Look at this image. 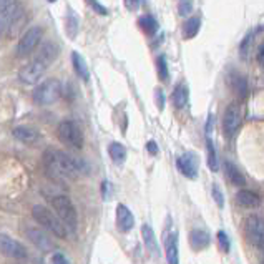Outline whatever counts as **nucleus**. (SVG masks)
<instances>
[{"label":"nucleus","instance_id":"1","mask_svg":"<svg viewBox=\"0 0 264 264\" xmlns=\"http://www.w3.org/2000/svg\"><path fill=\"white\" fill-rule=\"evenodd\" d=\"M42 165L45 173L57 181H68V179L79 178L83 173H87L88 166L83 160L71 157L70 153H65L62 149L49 148L42 155Z\"/></svg>","mask_w":264,"mask_h":264},{"label":"nucleus","instance_id":"2","mask_svg":"<svg viewBox=\"0 0 264 264\" xmlns=\"http://www.w3.org/2000/svg\"><path fill=\"white\" fill-rule=\"evenodd\" d=\"M32 216L33 219L37 221L40 226H44L45 230H49L52 235H55L57 238H67L68 235V228L65 226V223L58 218L57 213H52L49 208L35 205L32 208Z\"/></svg>","mask_w":264,"mask_h":264},{"label":"nucleus","instance_id":"3","mask_svg":"<svg viewBox=\"0 0 264 264\" xmlns=\"http://www.w3.org/2000/svg\"><path fill=\"white\" fill-rule=\"evenodd\" d=\"M50 203L53 211L58 214V218L68 228V231L73 233L79 226V214H77V209L70 198L65 195H55L50 198Z\"/></svg>","mask_w":264,"mask_h":264},{"label":"nucleus","instance_id":"4","mask_svg":"<svg viewBox=\"0 0 264 264\" xmlns=\"http://www.w3.org/2000/svg\"><path fill=\"white\" fill-rule=\"evenodd\" d=\"M60 97H62V83L55 79L39 83L32 93V98L37 105H52Z\"/></svg>","mask_w":264,"mask_h":264},{"label":"nucleus","instance_id":"5","mask_svg":"<svg viewBox=\"0 0 264 264\" xmlns=\"http://www.w3.org/2000/svg\"><path fill=\"white\" fill-rule=\"evenodd\" d=\"M57 133L60 141L63 145H67L73 149H82L83 148V133L82 128L79 127V123L73 122V120H65L58 125Z\"/></svg>","mask_w":264,"mask_h":264},{"label":"nucleus","instance_id":"6","mask_svg":"<svg viewBox=\"0 0 264 264\" xmlns=\"http://www.w3.org/2000/svg\"><path fill=\"white\" fill-rule=\"evenodd\" d=\"M23 17V7L20 2H10L7 7L0 10V35L10 33L19 25Z\"/></svg>","mask_w":264,"mask_h":264},{"label":"nucleus","instance_id":"7","mask_svg":"<svg viewBox=\"0 0 264 264\" xmlns=\"http://www.w3.org/2000/svg\"><path fill=\"white\" fill-rule=\"evenodd\" d=\"M42 33H44L42 27L28 28L27 32L22 35V39L19 40V45H17V50H15L17 57H27L37 49L42 40Z\"/></svg>","mask_w":264,"mask_h":264},{"label":"nucleus","instance_id":"8","mask_svg":"<svg viewBox=\"0 0 264 264\" xmlns=\"http://www.w3.org/2000/svg\"><path fill=\"white\" fill-rule=\"evenodd\" d=\"M0 253L7 257H12L15 261H23L27 259V248L20 241H17L9 235L0 233Z\"/></svg>","mask_w":264,"mask_h":264},{"label":"nucleus","instance_id":"9","mask_svg":"<svg viewBox=\"0 0 264 264\" xmlns=\"http://www.w3.org/2000/svg\"><path fill=\"white\" fill-rule=\"evenodd\" d=\"M244 233L248 241L256 248H264V219L259 216H249L244 223Z\"/></svg>","mask_w":264,"mask_h":264},{"label":"nucleus","instance_id":"10","mask_svg":"<svg viewBox=\"0 0 264 264\" xmlns=\"http://www.w3.org/2000/svg\"><path fill=\"white\" fill-rule=\"evenodd\" d=\"M241 122H243V111H241V106L238 103H231L230 106L226 108L224 111V117H223V128H224V133L228 136H235L236 131L241 127Z\"/></svg>","mask_w":264,"mask_h":264},{"label":"nucleus","instance_id":"11","mask_svg":"<svg viewBox=\"0 0 264 264\" xmlns=\"http://www.w3.org/2000/svg\"><path fill=\"white\" fill-rule=\"evenodd\" d=\"M47 65L39 62V60H33L32 63L25 65L20 71H19V77L23 83H27V85H35V83H39V80L44 77V73L47 71Z\"/></svg>","mask_w":264,"mask_h":264},{"label":"nucleus","instance_id":"12","mask_svg":"<svg viewBox=\"0 0 264 264\" xmlns=\"http://www.w3.org/2000/svg\"><path fill=\"white\" fill-rule=\"evenodd\" d=\"M178 170L181 171V175L186 178L195 179L198 176V158L195 153H184L178 158L176 161Z\"/></svg>","mask_w":264,"mask_h":264},{"label":"nucleus","instance_id":"13","mask_svg":"<svg viewBox=\"0 0 264 264\" xmlns=\"http://www.w3.org/2000/svg\"><path fill=\"white\" fill-rule=\"evenodd\" d=\"M23 233H25V236L32 241L40 251H50L52 249V239L45 235L44 231L39 230V228H32V226H27L25 230H23Z\"/></svg>","mask_w":264,"mask_h":264},{"label":"nucleus","instance_id":"14","mask_svg":"<svg viewBox=\"0 0 264 264\" xmlns=\"http://www.w3.org/2000/svg\"><path fill=\"white\" fill-rule=\"evenodd\" d=\"M12 135L19 141L27 143V145H33V143H37L40 140L39 131L32 127H28V125H19V127H15L14 131H12Z\"/></svg>","mask_w":264,"mask_h":264},{"label":"nucleus","instance_id":"15","mask_svg":"<svg viewBox=\"0 0 264 264\" xmlns=\"http://www.w3.org/2000/svg\"><path fill=\"white\" fill-rule=\"evenodd\" d=\"M117 226H118V230L122 233L131 231V228L135 226L133 214H131V211L125 205H118L117 206Z\"/></svg>","mask_w":264,"mask_h":264},{"label":"nucleus","instance_id":"16","mask_svg":"<svg viewBox=\"0 0 264 264\" xmlns=\"http://www.w3.org/2000/svg\"><path fill=\"white\" fill-rule=\"evenodd\" d=\"M57 57H58V47L55 44H52V42H45V44L40 45L35 60H39V62L45 63L47 67H50V65L55 62Z\"/></svg>","mask_w":264,"mask_h":264},{"label":"nucleus","instance_id":"17","mask_svg":"<svg viewBox=\"0 0 264 264\" xmlns=\"http://www.w3.org/2000/svg\"><path fill=\"white\" fill-rule=\"evenodd\" d=\"M165 249H166V261H168V264H179L178 235H176V233H171V235L165 239Z\"/></svg>","mask_w":264,"mask_h":264},{"label":"nucleus","instance_id":"18","mask_svg":"<svg viewBox=\"0 0 264 264\" xmlns=\"http://www.w3.org/2000/svg\"><path fill=\"white\" fill-rule=\"evenodd\" d=\"M190 243H191V248L195 251H201V249L208 248L209 243H211V238H209L206 231L195 230V231H191V235H190Z\"/></svg>","mask_w":264,"mask_h":264},{"label":"nucleus","instance_id":"19","mask_svg":"<svg viewBox=\"0 0 264 264\" xmlns=\"http://www.w3.org/2000/svg\"><path fill=\"white\" fill-rule=\"evenodd\" d=\"M141 236H143V239H145V246H146L148 253H152L153 256H158L160 246H158L157 238H155L153 228L149 226V224H143V228H141Z\"/></svg>","mask_w":264,"mask_h":264},{"label":"nucleus","instance_id":"20","mask_svg":"<svg viewBox=\"0 0 264 264\" xmlns=\"http://www.w3.org/2000/svg\"><path fill=\"white\" fill-rule=\"evenodd\" d=\"M236 200L241 206L244 208H257L259 206V196H257L256 193H253V191H248V190H241L239 193L236 195Z\"/></svg>","mask_w":264,"mask_h":264},{"label":"nucleus","instance_id":"21","mask_svg":"<svg viewBox=\"0 0 264 264\" xmlns=\"http://www.w3.org/2000/svg\"><path fill=\"white\" fill-rule=\"evenodd\" d=\"M108 153H110V158L113 160V163L122 165L125 160H127V148H125L122 143L113 141L108 146Z\"/></svg>","mask_w":264,"mask_h":264},{"label":"nucleus","instance_id":"22","mask_svg":"<svg viewBox=\"0 0 264 264\" xmlns=\"http://www.w3.org/2000/svg\"><path fill=\"white\" fill-rule=\"evenodd\" d=\"M71 62H73V68L77 71V75H79L82 80L87 82L88 77H90V71H88L87 62L83 60V57L80 55V53L73 52V53H71Z\"/></svg>","mask_w":264,"mask_h":264},{"label":"nucleus","instance_id":"23","mask_svg":"<svg viewBox=\"0 0 264 264\" xmlns=\"http://www.w3.org/2000/svg\"><path fill=\"white\" fill-rule=\"evenodd\" d=\"M224 168H226V176H228V179H230L233 184H235V186H244L246 184V179L243 176V173L238 170L236 165H233V163H230V161H226Z\"/></svg>","mask_w":264,"mask_h":264},{"label":"nucleus","instance_id":"24","mask_svg":"<svg viewBox=\"0 0 264 264\" xmlns=\"http://www.w3.org/2000/svg\"><path fill=\"white\" fill-rule=\"evenodd\" d=\"M171 100H173V106L175 108H183L186 103H188V88H186V85H183V83L178 85L171 95Z\"/></svg>","mask_w":264,"mask_h":264},{"label":"nucleus","instance_id":"25","mask_svg":"<svg viewBox=\"0 0 264 264\" xmlns=\"http://www.w3.org/2000/svg\"><path fill=\"white\" fill-rule=\"evenodd\" d=\"M200 27H201V20L198 17H191V19L186 20L184 23V28H183V33H184V39H193L200 32Z\"/></svg>","mask_w":264,"mask_h":264},{"label":"nucleus","instance_id":"26","mask_svg":"<svg viewBox=\"0 0 264 264\" xmlns=\"http://www.w3.org/2000/svg\"><path fill=\"white\" fill-rule=\"evenodd\" d=\"M65 27H67V33L70 39H75L77 33H79V17L73 10H68L67 14V23H65Z\"/></svg>","mask_w":264,"mask_h":264},{"label":"nucleus","instance_id":"27","mask_svg":"<svg viewBox=\"0 0 264 264\" xmlns=\"http://www.w3.org/2000/svg\"><path fill=\"white\" fill-rule=\"evenodd\" d=\"M231 87L233 90H235V93L238 95V97H246V92H248V83H246V80L243 79V77L239 75H233L231 77Z\"/></svg>","mask_w":264,"mask_h":264},{"label":"nucleus","instance_id":"28","mask_svg":"<svg viewBox=\"0 0 264 264\" xmlns=\"http://www.w3.org/2000/svg\"><path fill=\"white\" fill-rule=\"evenodd\" d=\"M140 27L145 30V33L155 35V33H157V30H158V22L152 15H143L140 19Z\"/></svg>","mask_w":264,"mask_h":264},{"label":"nucleus","instance_id":"29","mask_svg":"<svg viewBox=\"0 0 264 264\" xmlns=\"http://www.w3.org/2000/svg\"><path fill=\"white\" fill-rule=\"evenodd\" d=\"M206 149H208V166L211 171H218V157H216V149L211 141V138L208 136L206 140Z\"/></svg>","mask_w":264,"mask_h":264},{"label":"nucleus","instance_id":"30","mask_svg":"<svg viewBox=\"0 0 264 264\" xmlns=\"http://www.w3.org/2000/svg\"><path fill=\"white\" fill-rule=\"evenodd\" d=\"M251 45H253V33L249 32L244 37V40L241 42V45H239V55H241L243 60H248L249 52H251Z\"/></svg>","mask_w":264,"mask_h":264},{"label":"nucleus","instance_id":"31","mask_svg":"<svg viewBox=\"0 0 264 264\" xmlns=\"http://www.w3.org/2000/svg\"><path fill=\"white\" fill-rule=\"evenodd\" d=\"M157 68H158L160 80L168 82V79H170V71H168V63H166V58L163 55L157 58Z\"/></svg>","mask_w":264,"mask_h":264},{"label":"nucleus","instance_id":"32","mask_svg":"<svg viewBox=\"0 0 264 264\" xmlns=\"http://www.w3.org/2000/svg\"><path fill=\"white\" fill-rule=\"evenodd\" d=\"M218 244H219V249L223 251V253H228V251H230V238H228L224 231L218 233Z\"/></svg>","mask_w":264,"mask_h":264},{"label":"nucleus","instance_id":"33","mask_svg":"<svg viewBox=\"0 0 264 264\" xmlns=\"http://www.w3.org/2000/svg\"><path fill=\"white\" fill-rule=\"evenodd\" d=\"M213 198H214V201L218 203L219 208L224 206V198H223V193H221V190H219L218 184H213Z\"/></svg>","mask_w":264,"mask_h":264},{"label":"nucleus","instance_id":"34","mask_svg":"<svg viewBox=\"0 0 264 264\" xmlns=\"http://www.w3.org/2000/svg\"><path fill=\"white\" fill-rule=\"evenodd\" d=\"M179 14L181 15H188L191 10H193V4L191 0H179Z\"/></svg>","mask_w":264,"mask_h":264},{"label":"nucleus","instance_id":"35","mask_svg":"<svg viewBox=\"0 0 264 264\" xmlns=\"http://www.w3.org/2000/svg\"><path fill=\"white\" fill-rule=\"evenodd\" d=\"M52 264H71V262L67 259V256H65V254H62V253H53Z\"/></svg>","mask_w":264,"mask_h":264},{"label":"nucleus","instance_id":"36","mask_svg":"<svg viewBox=\"0 0 264 264\" xmlns=\"http://www.w3.org/2000/svg\"><path fill=\"white\" fill-rule=\"evenodd\" d=\"M155 98H157V106H158V110H163L165 108V95L163 92L158 88L157 92H155Z\"/></svg>","mask_w":264,"mask_h":264},{"label":"nucleus","instance_id":"37","mask_svg":"<svg viewBox=\"0 0 264 264\" xmlns=\"http://www.w3.org/2000/svg\"><path fill=\"white\" fill-rule=\"evenodd\" d=\"M146 149H148L149 155H158V146H157V143H155V141H148L146 143Z\"/></svg>","mask_w":264,"mask_h":264},{"label":"nucleus","instance_id":"38","mask_svg":"<svg viewBox=\"0 0 264 264\" xmlns=\"http://www.w3.org/2000/svg\"><path fill=\"white\" fill-rule=\"evenodd\" d=\"M138 4H140V0H125V7H127L128 10L138 9Z\"/></svg>","mask_w":264,"mask_h":264},{"label":"nucleus","instance_id":"39","mask_svg":"<svg viewBox=\"0 0 264 264\" xmlns=\"http://www.w3.org/2000/svg\"><path fill=\"white\" fill-rule=\"evenodd\" d=\"M257 58H259L261 62H262V60H264V45L261 47V52H259V55H257Z\"/></svg>","mask_w":264,"mask_h":264},{"label":"nucleus","instance_id":"40","mask_svg":"<svg viewBox=\"0 0 264 264\" xmlns=\"http://www.w3.org/2000/svg\"><path fill=\"white\" fill-rule=\"evenodd\" d=\"M49 2H57V0H49Z\"/></svg>","mask_w":264,"mask_h":264}]
</instances>
